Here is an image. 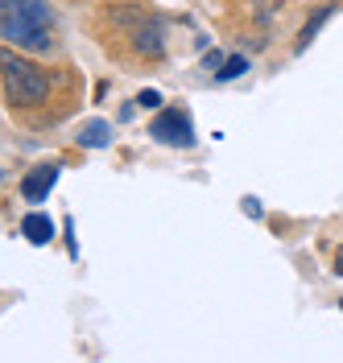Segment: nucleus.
I'll return each instance as SVG.
<instances>
[{"instance_id": "nucleus-6", "label": "nucleus", "mask_w": 343, "mask_h": 363, "mask_svg": "<svg viewBox=\"0 0 343 363\" xmlns=\"http://www.w3.org/2000/svg\"><path fill=\"white\" fill-rule=\"evenodd\" d=\"M0 13H13V17L33 25H54V9L46 0H0Z\"/></svg>"}, {"instance_id": "nucleus-2", "label": "nucleus", "mask_w": 343, "mask_h": 363, "mask_svg": "<svg viewBox=\"0 0 343 363\" xmlns=\"http://www.w3.org/2000/svg\"><path fill=\"white\" fill-rule=\"evenodd\" d=\"M54 25H33V21H21L13 13H0V38L9 45H17L25 54H50L54 50Z\"/></svg>"}, {"instance_id": "nucleus-16", "label": "nucleus", "mask_w": 343, "mask_h": 363, "mask_svg": "<svg viewBox=\"0 0 343 363\" xmlns=\"http://www.w3.org/2000/svg\"><path fill=\"white\" fill-rule=\"evenodd\" d=\"M335 272L343 277V248H339V256H335Z\"/></svg>"}, {"instance_id": "nucleus-5", "label": "nucleus", "mask_w": 343, "mask_h": 363, "mask_svg": "<svg viewBox=\"0 0 343 363\" xmlns=\"http://www.w3.org/2000/svg\"><path fill=\"white\" fill-rule=\"evenodd\" d=\"M58 182V165H33L29 174L21 178V194H25V203H42L50 194V186Z\"/></svg>"}, {"instance_id": "nucleus-3", "label": "nucleus", "mask_w": 343, "mask_h": 363, "mask_svg": "<svg viewBox=\"0 0 343 363\" xmlns=\"http://www.w3.org/2000/svg\"><path fill=\"white\" fill-rule=\"evenodd\" d=\"M149 136H158L161 145H174V149H190L195 145V128H190V116L183 108H165L149 124Z\"/></svg>"}, {"instance_id": "nucleus-17", "label": "nucleus", "mask_w": 343, "mask_h": 363, "mask_svg": "<svg viewBox=\"0 0 343 363\" xmlns=\"http://www.w3.org/2000/svg\"><path fill=\"white\" fill-rule=\"evenodd\" d=\"M0 182H4V169H0Z\"/></svg>"}, {"instance_id": "nucleus-13", "label": "nucleus", "mask_w": 343, "mask_h": 363, "mask_svg": "<svg viewBox=\"0 0 343 363\" xmlns=\"http://www.w3.org/2000/svg\"><path fill=\"white\" fill-rule=\"evenodd\" d=\"M137 104L145 108V112H158V108H161V91H141Z\"/></svg>"}, {"instance_id": "nucleus-9", "label": "nucleus", "mask_w": 343, "mask_h": 363, "mask_svg": "<svg viewBox=\"0 0 343 363\" xmlns=\"http://www.w3.org/2000/svg\"><path fill=\"white\" fill-rule=\"evenodd\" d=\"M108 17H112L116 25H124V29H137V25L145 21L149 13H145L141 4H116V9H112V13H108Z\"/></svg>"}, {"instance_id": "nucleus-12", "label": "nucleus", "mask_w": 343, "mask_h": 363, "mask_svg": "<svg viewBox=\"0 0 343 363\" xmlns=\"http://www.w3.org/2000/svg\"><path fill=\"white\" fill-rule=\"evenodd\" d=\"M244 70H249V58H240V54H236V58H228V62H224V70H219L215 79H219V83H228V79H240Z\"/></svg>"}, {"instance_id": "nucleus-7", "label": "nucleus", "mask_w": 343, "mask_h": 363, "mask_svg": "<svg viewBox=\"0 0 343 363\" xmlns=\"http://www.w3.org/2000/svg\"><path fill=\"white\" fill-rule=\"evenodd\" d=\"M21 235L29 240V244H38V248H42V244L54 240V219L42 215V211H29V215L21 219Z\"/></svg>"}, {"instance_id": "nucleus-14", "label": "nucleus", "mask_w": 343, "mask_h": 363, "mask_svg": "<svg viewBox=\"0 0 343 363\" xmlns=\"http://www.w3.org/2000/svg\"><path fill=\"white\" fill-rule=\"evenodd\" d=\"M224 62H228V58H224L219 50H211V54H207V58H203V67L211 70V74H219V70H224Z\"/></svg>"}, {"instance_id": "nucleus-11", "label": "nucleus", "mask_w": 343, "mask_h": 363, "mask_svg": "<svg viewBox=\"0 0 343 363\" xmlns=\"http://www.w3.org/2000/svg\"><path fill=\"white\" fill-rule=\"evenodd\" d=\"M281 4H285V0H249V17L256 25H269L277 13H281Z\"/></svg>"}, {"instance_id": "nucleus-8", "label": "nucleus", "mask_w": 343, "mask_h": 363, "mask_svg": "<svg viewBox=\"0 0 343 363\" xmlns=\"http://www.w3.org/2000/svg\"><path fill=\"white\" fill-rule=\"evenodd\" d=\"M331 17H335V4H322L319 13H310V17H306V25L298 29V38H294V54H302L306 45L315 42V38H319V29L331 21Z\"/></svg>"}, {"instance_id": "nucleus-15", "label": "nucleus", "mask_w": 343, "mask_h": 363, "mask_svg": "<svg viewBox=\"0 0 343 363\" xmlns=\"http://www.w3.org/2000/svg\"><path fill=\"white\" fill-rule=\"evenodd\" d=\"M244 215H252V219H261V203H256V199H244Z\"/></svg>"}, {"instance_id": "nucleus-10", "label": "nucleus", "mask_w": 343, "mask_h": 363, "mask_svg": "<svg viewBox=\"0 0 343 363\" xmlns=\"http://www.w3.org/2000/svg\"><path fill=\"white\" fill-rule=\"evenodd\" d=\"M108 124L104 120H92V124H83V133H79V145H87V149H104L108 145Z\"/></svg>"}, {"instance_id": "nucleus-4", "label": "nucleus", "mask_w": 343, "mask_h": 363, "mask_svg": "<svg viewBox=\"0 0 343 363\" xmlns=\"http://www.w3.org/2000/svg\"><path fill=\"white\" fill-rule=\"evenodd\" d=\"M129 42H133V54L137 58H165V29H161L158 17H145L137 29H129Z\"/></svg>"}, {"instance_id": "nucleus-1", "label": "nucleus", "mask_w": 343, "mask_h": 363, "mask_svg": "<svg viewBox=\"0 0 343 363\" xmlns=\"http://www.w3.org/2000/svg\"><path fill=\"white\" fill-rule=\"evenodd\" d=\"M0 83H4V95H9V104L13 108H42L50 99V91H54V83H50V70H42L25 50H17V45H0Z\"/></svg>"}]
</instances>
